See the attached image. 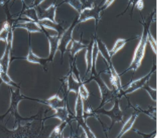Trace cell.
<instances>
[{
  "label": "cell",
  "instance_id": "obj_26",
  "mask_svg": "<svg viewBox=\"0 0 157 138\" xmlns=\"http://www.w3.org/2000/svg\"><path fill=\"white\" fill-rule=\"evenodd\" d=\"M143 88H144V89H145L146 91L149 93V94L150 95V96L151 97V99H153V100L156 101V90L151 89V88L148 85V83H147Z\"/></svg>",
  "mask_w": 157,
  "mask_h": 138
},
{
  "label": "cell",
  "instance_id": "obj_20",
  "mask_svg": "<svg viewBox=\"0 0 157 138\" xmlns=\"http://www.w3.org/2000/svg\"><path fill=\"white\" fill-rule=\"evenodd\" d=\"M22 14L23 15V16L28 17V18L31 20L32 21L36 22L37 23L39 21V17H38L36 10L34 7H29V8H27V9H25V11H22Z\"/></svg>",
  "mask_w": 157,
  "mask_h": 138
},
{
  "label": "cell",
  "instance_id": "obj_27",
  "mask_svg": "<svg viewBox=\"0 0 157 138\" xmlns=\"http://www.w3.org/2000/svg\"><path fill=\"white\" fill-rule=\"evenodd\" d=\"M82 5V9L90 8L95 5V0H80Z\"/></svg>",
  "mask_w": 157,
  "mask_h": 138
},
{
  "label": "cell",
  "instance_id": "obj_9",
  "mask_svg": "<svg viewBox=\"0 0 157 138\" xmlns=\"http://www.w3.org/2000/svg\"><path fill=\"white\" fill-rule=\"evenodd\" d=\"M11 106L8 112H11L13 114H15V116L16 117H18V114H17V105H18L19 102L20 100L23 99H29L24 96L23 95H21L19 89H16V90H11Z\"/></svg>",
  "mask_w": 157,
  "mask_h": 138
},
{
  "label": "cell",
  "instance_id": "obj_5",
  "mask_svg": "<svg viewBox=\"0 0 157 138\" xmlns=\"http://www.w3.org/2000/svg\"><path fill=\"white\" fill-rule=\"evenodd\" d=\"M13 34L12 29L9 32L8 38H7L6 41L5 42V43H6L5 50L3 56L0 59V69L4 72H8L10 63V54H11L13 46Z\"/></svg>",
  "mask_w": 157,
  "mask_h": 138
},
{
  "label": "cell",
  "instance_id": "obj_3",
  "mask_svg": "<svg viewBox=\"0 0 157 138\" xmlns=\"http://www.w3.org/2000/svg\"><path fill=\"white\" fill-rule=\"evenodd\" d=\"M156 64H154L152 69H151L150 73H149L146 76L142 77V78H140V79L134 80V81L131 82L130 84L128 86L127 89H125L124 91H123V90L121 91L120 96H125V95H126V94H131V93L135 91H136V90L143 88L147 83H148V81H149V78H150L151 74H152L153 73L156 71Z\"/></svg>",
  "mask_w": 157,
  "mask_h": 138
},
{
  "label": "cell",
  "instance_id": "obj_28",
  "mask_svg": "<svg viewBox=\"0 0 157 138\" xmlns=\"http://www.w3.org/2000/svg\"><path fill=\"white\" fill-rule=\"evenodd\" d=\"M144 112L148 114L149 117L153 118L154 119H156V107H149L148 110H144Z\"/></svg>",
  "mask_w": 157,
  "mask_h": 138
},
{
  "label": "cell",
  "instance_id": "obj_17",
  "mask_svg": "<svg viewBox=\"0 0 157 138\" xmlns=\"http://www.w3.org/2000/svg\"><path fill=\"white\" fill-rule=\"evenodd\" d=\"M26 59L27 61L34 64H38L41 65L43 66H45L46 65V63L48 62V59H42L40 57L36 56L32 51V49L31 47H29L28 54L26 57Z\"/></svg>",
  "mask_w": 157,
  "mask_h": 138
},
{
  "label": "cell",
  "instance_id": "obj_29",
  "mask_svg": "<svg viewBox=\"0 0 157 138\" xmlns=\"http://www.w3.org/2000/svg\"><path fill=\"white\" fill-rule=\"evenodd\" d=\"M148 41H149V43H150L151 47V48L153 49L154 53L156 54V41H155V39H154V38H153L152 35L151 34L150 32H149V34H148Z\"/></svg>",
  "mask_w": 157,
  "mask_h": 138
},
{
  "label": "cell",
  "instance_id": "obj_23",
  "mask_svg": "<svg viewBox=\"0 0 157 138\" xmlns=\"http://www.w3.org/2000/svg\"><path fill=\"white\" fill-rule=\"evenodd\" d=\"M68 124L67 122H63L60 125L57 126L55 129L53 130L52 132L51 135H50V137H62V134L63 130H64V128L67 126Z\"/></svg>",
  "mask_w": 157,
  "mask_h": 138
},
{
  "label": "cell",
  "instance_id": "obj_32",
  "mask_svg": "<svg viewBox=\"0 0 157 138\" xmlns=\"http://www.w3.org/2000/svg\"><path fill=\"white\" fill-rule=\"evenodd\" d=\"M45 0H33L32 3L31 4V7H36L42 3L43 2H44Z\"/></svg>",
  "mask_w": 157,
  "mask_h": 138
},
{
  "label": "cell",
  "instance_id": "obj_19",
  "mask_svg": "<svg viewBox=\"0 0 157 138\" xmlns=\"http://www.w3.org/2000/svg\"><path fill=\"white\" fill-rule=\"evenodd\" d=\"M83 100L81 99L79 94H77L76 105H75V119L76 120L80 118L84 117V110H83Z\"/></svg>",
  "mask_w": 157,
  "mask_h": 138
},
{
  "label": "cell",
  "instance_id": "obj_16",
  "mask_svg": "<svg viewBox=\"0 0 157 138\" xmlns=\"http://www.w3.org/2000/svg\"><path fill=\"white\" fill-rule=\"evenodd\" d=\"M71 42V47L69 50L71 58H75L78 52L82 49H86L88 46L73 39Z\"/></svg>",
  "mask_w": 157,
  "mask_h": 138
},
{
  "label": "cell",
  "instance_id": "obj_24",
  "mask_svg": "<svg viewBox=\"0 0 157 138\" xmlns=\"http://www.w3.org/2000/svg\"><path fill=\"white\" fill-rule=\"evenodd\" d=\"M63 2L71 5L78 13H80L82 10V5L80 0H64Z\"/></svg>",
  "mask_w": 157,
  "mask_h": 138
},
{
  "label": "cell",
  "instance_id": "obj_30",
  "mask_svg": "<svg viewBox=\"0 0 157 138\" xmlns=\"http://www.w3.org/2000/svg\"><path fill=\"white\" fill-rule=\"evenodd\" d=\"M114 1H115V0H105L103 4L101 6V10H102V11H104V10L108 8V7L113 3Z\"/></svg>",
  "mask_w": 157,
  "mask_h": 138
},
{
  "label": "cell",
  "instance_id": "obj_12",
  "mask_svg": "<svg viewBox=\"0 0 157 138\" xmlns=\"http://www.w3.org/2000/svg\"><path fill=\"white\" fill-rule=\"evenodd\" d=\"M40 27L45 29H50L52 30H55V32H57V34L60 36L65 31V29L64 27L62 26V24L58 23L57 22H52L48 20H42V21H39L38 22Z\"/></svg>",
  "mask_w": 157,
  "mask_h": 138
},
{
  "label": "cell",
  "instance_id": "obj_6",
  "mask_svg": "<svg viewBox=\"0 0 157 138\" xmlns=\"http://www.w3.org/2000/svg\"><path fill=\"white\" fill-rule=\"evenodd\" d=\"M98 110H99V111H93V112L97 113V114L98 113H101V114H106L110 117L111 118V119H112V125H111V126L109 128V130L110 129V128L112 127L115 123H120L121 121H123L124 114L123 112L121 111V110L120 109L117 99L115 100V104H114L113 108L110 110V111H105V110H102L101 109Z\"/></svg>",
  "mask_w": 157,
  "mask_h": 138
},
{
  "label": "cell",
  "instance_id": "obj_8",
  "mask_svg": "<svg viewBox=\"0 0 157 138\" xmlns=\"http://www.w3.org/2000/svg\"><path fill=\"white\" fill-rule=\"evenodd\" d=\"M43 29H44V33L46 35L50 43V55L49 58L48 59V62H52L53 61V59H54L55 54H56V52L58 50L60 36L58 34L52 36V35L49 34L48 32L45 30V28H43Z\"/></svg>",
  "mask_w": 157,
  "mask_h": 138
},
{
  "label": "cell",
  "instance_id": "obj_22",
  "mask_svg": "<svg viewBox=\"0 0 157 138\" xmlns=\"http://www.w3.org/2000/svg\"><path fill=\"white\" fill-rule=\"evenodd\" d=\"M0 79H1L2 81L4 82V83L11 85V86L16 87V88L18 87V86L13 81L11 78H10L9 75L7 74V72H4V71H2L1 69H0Z\"/></svg>",
  "mask_w": 157,
  "mask_h": 138
},
{
  "label": "cell",
  "instance_id": "obj_10",
  "mask_svg": "<svg viewBox=\"0 0 157 138\" xmlns=\"http://www.w3.org/2000/svg\"><path fill=\"white\" fill-rule=\"evenodd\" d=\"M13 28H23L27 29L30 33L34 32H44V29L36 22L34 21H25L22 22H15L13 24Z\"/></svg>",
  "mask_w": 157,
  "mask_h": 138
},
{
  "label": "cell",
  "instance_id": "obj_14",
  "mask_svg": "<svg viewBox=\"0 0 157 138\" xmlns=\"http://www.w3.org/2000/svg\"><path fill=\"white\" fill-rule=\"evenodd\" d=\"M140 112V109L136 110V112H134L133 114H132V115H131L130 117H129V119L126 121V123H124V124L122 129H121V131L120 132V135L117 136L118 137H122L126 132L128 131V130L133 127V125L134 124V123H135L136 118L138 117V113Z\"/></svg>",
  "mask_w": 157,
  "mask_h": 138
},
{
  "label": "cell",
  "instance_id": "obj_11",
  "mask_svg": "<svg viewBox=\"0 0 157 138\" xmlns=\"http://www.w3.org/2000/svg\"><path fill=\"white\" fill-rule=\"evenodd\" d=\"M41 103L45 105H48L51 108L56 110L59 107H64L68 104V100L65 99H62L59 96V95H54V96L49 98L45 101H41Z\"/></svg>",
  "mask_w": 157,
  "mask_h": 138
},
{
  "label": "cell",
  "instance_id": "obj_18",
  "mask_svg": "<svg viewBox=\"0 0 157 138\" xmlns=\"http://www.w3.org/2000/svg\"><path fill=\"white\" fill-rule=\"evenodd\" d=\"M131 39H118L117 41L115 42V45H114L113 47L112 48V50L110 51H109V54H110V57H113L114 55H115L117 52L120 50L122 47L125 46V45L127 43L131 41Z\"/></svg>",
  "mask_w": 157,
  "mask_h": 138
},
{
  "label": "cell",
  "instance_id": "obj_33",
  "mask_svg": "<svg viewBox=\"0 0 157 138\" xmlns=\"http://www.w3.org/2000/svg\"><path fill=\"white\" fill-rule=\"evenodd\" d=\"M139 1H140V0H129L128 3L127 9L128 8L129 6H133V9H134V6H135V5H136V4H137ZM133 9H132V10H133ZM126 11H125V12H126Z\"/></svg>",
  "mask_w": 157,
  "mask_h": 138
},
{
  "label": "cell",
  "instance_id": "obj_1",
  "mask_svg": "<svg viewBox=\"0 0 157 138\" xmlns=\"http://www.w3.org/2000/svg\"><path fill=\"white\" fill-rule=\"evenodd\" d=\"M155 14L156 11H154L149 15V16L147 17V18L144 21L143 23L144 27L143 34H142L140 41H139V43L136 49L135 54H134L132 62H131L130 66L126 70L124 73L130 71H135L140 67L142 60H143L144 55H145V48L148 42V34L150 32L149 31V29H150L149 27H150L151 22L156 21Z\"/></svg>",
  "mask_w": 157,
  "mask_h": 138
},
{
  "label": "cell",
  "instance_id": "obj_21",
  "mask_svg": "<svg viewBox=\"0 0 157 138\" xmlns=\"http://www.w3.org/2000/svg\"><path fill=\"white\" fill-rule=\"evenodd\" d=\"M12 29V26L9 22H5L2 28L0 31V41H3L4 42L6 41L7 38H8L9 32Z\"/></svg>",
  "mask_w": 157,
  "mask_h": 138
},
{
  "label": "cell",
  "instance_id": "obj_13",
  "mask_svg": "<svg viewBox=\"0 0 157 138\" xmlns=\"http://www.w3.org/2000/svg\"><path fill=\"white\" fill-rule=\"evenodd\" d=\"M66 82H67L68 92L73 91L78 94L80 84L82 83V81L77 80L73 75V73L71 71H69V74L67 75V77H66Z\"/></svg>",
  "mask_w": 157,
  "mask_h": 138
},
{
  "label": "cell",
  "instance_id": "obj_7",
  "mask_svg": "<svg viewBox=\"0 0 157 138\" xmlns=\"http://www.w3.org/2000/svg\"><path fill=\"white\" fill-rule=\"evenodd\" d=\"M36 10L38 17L39 21L42 20H48L52 22H56L55 21V13H56L57 6L55 4H52L47 9H41L39 6L35 7Z\"/></svg>",
  "mask_w": 157,
  "mask_h": 138
},
{
  "label": "cell",
  "instance_id": "obj_2",
  "mask_svg": "<svg viewBox=\"0 0 157 138\" xmlns=\"http://www.w3.org/2000/svg\"><path fill=\"white\" fill-rule=\"evenodd\" d=\"M103 11L101 9V6L94 5L90 8L83 9L79 13V16L77 17L78 23L85 22L90 19H94L97 24H98L101 21V13Z\"/></svg>",
  "mask_w": 157,
  "mask_h": 138
},
{
  "label": "cell",
  "instance_id": "obj_4",
  "mask_svg": "<svg viewBox=\"0 0 157 138\" xmlns=\"http://www.w3.org/2000/svg\"><path fill=\"white\" fill-rule=\"evenodd\" d=\"M78 24V22L77 18H76L75 20V21L71 24V26L69 27V28L65 29L64 33H63L60 36L58 50H59L61 54H62V57H63V55H64V52L67 50L68 45H69V43L71 41V40L73 39L72 38L73 30Z\"/></svg>",
  "mask_w": 157,
  "mask_h": 138
},
{
  "label": "cell",
  "instance_id": "obj_31",
  "mask_svg": "<svg viewBox=\"0 0 157 138\" xmlns=\"http://www.w3.org/2000/svg\"><path fill=\"white\" fill-rule=\"evenodd\" d=\"M143 7H144L143 0H140V1H139L138 3L135 5L134 8H137L139 11H141V10L143 9Z\"/></svg>",
  "mask_w": 157,
  "mask_h": 138
},
{
  "label": "cell",
  "instance_id": "obj_15",
  "mask_svg": "<svg viewBox=\"0 0 157 138\" xmlns=\"http://www.w3.org/2000/svg\"><path fill=\"white\" fill-rule=\"evenodd\" d=\"M55 110V114L52 117H55L59 119L63 122H67L69 124L70 117L69 114V109H68L67 105L65 106L59 107Z\"/></svg>",
  "mask_w": 157,
  "mask_h": 138
},
{
  "label": "cell",
  "instance_id": "obj_25",
  "mask_svg": "<svg viewBox=\"0 0 157 138\" xmlns=\"http://www.w3.org/2000/svg\"><path fill=\"white\" fill-rule=\"evenodd\" d=\"M78 94H79V96L82 100H87L89 96H90V93H89L88 90L86 89L85 84H83L82 82L80 84Z\"/></svg>",
  "mask_w": 157,
  "mask_h": 138
},
{
  "label": "cell",
  "instance_id": "obj_34",
  "mask_svg": "<svg viewBox=\"0 0 157 138\" xmlns=\"http://www.w3.org/2000/svg\"><path fill=\"white\" fill-rule=\"evenodd\" d=\"M11 0H8V1H7V2H11ZM21 1H22V2H23L24 0H21Z\"/></svg>",
  "mask_w": 157,
  "mask_h": 138
}]
</instances>
